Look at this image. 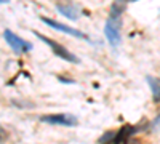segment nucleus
Listing matches in <instances>:
<instances>
[{"mask_svg": "<svg viewBox=\"0 0 160 144\" xmlns=\"http://www.w3.org/2000/svg\"><path fill=\"white\" fill-rule=\"evenodd\" d=\"M40 120L45 123H51V125H62V127H75L77 117L71 115V114H53V115H42Z\"/></svg>", "mask_w": 160, "mask_h": 144, "instance_id": "obj_2", "label": "nucleus"}, {"mask_svg": "<svg viewBox=\"0 0 160 144\" xmlns=\"http://www.w3.org/2000/svg\"><path fill=\"white\" fill-rule=\"evenodd\" d=\"M148 83L151 85L152 90V96L155 101H160V80L155 77H148Z\"/></svg>", "mask_w": 160, "mask_h": 144, "instance_id": "obj_8", "label": "nucleus"}, {"mask_svg": "<svg viewBox=\"0 0 160 144\" xmlns=\"http://www.w3.org/2000/svg\"><path fill=\"white\" fill-rule=\"evenodd\" d=\"M34 35L38 38V40H42V42H45L47 45H50V47L53 48V51H55V55H56V56L62 58L64 61H69V62H78V58H77L74 53H71L68 48H64L62 45L56 43L55 40H51V38L45 37L43 34H40V32H34Z\"/></svg>", "mask_w": 160, "mask_h": 144, "instance_id": "obj_1", "label": "nucleus"}, {"mask_svg": "<svg viewBox=\"0 0 160 144\" xmlns=\"http://www.w3.org/2000/svg\"><path fill=\"white\" fill-rule=\"evenodd\" d=\"M114 138H115V132H108L104 136H101V138H99V144H108V142H111V144H112Z\"/></svg>", "mask_w": 160, "mask_h": 144, "instance_id": "obj_9", "label": "nucleus"}, {"mask_svg": "<svg viewBox=\"0 0 160 144\" xmlns=\"http://www.w3.org/2000/svg\"><path fill=\"white\" fill-rule=\"evenodd\" d=\"M104 34L112 47H117L120 43V29H118V22H115V19L112 18L108 19L106 27H104Z\"/></svg>", "mask_w": 160, "mask_h": 144, "instance_id": "obj_5", "label": "nucleus"}, {"mask_svg": "<svg viewBox=\"0 0 160 144\" xmlns=\"http://www.w3.org/2000/svg\"><path fill=\"white\" fill-rule=\"evenodd\" d=\"M42 21H43L47 26H50V27L56 29V31H59V32L69 34V35H72V37H77V38H82V40L90 42V38H88V35H87V34H83V32H80V31H77V29L71 27V26L61 24V22H58V21H55V19H50V18H42Z\"/></svg>", "mask_w": 160, "mask_h": 144, "instance_id": "obj_3", "label": "nucleus"}, {"mask_svg": "<svg viewBox=\"0 0 160 144\" xmlns=\"http://www.w3.org/2000/svg\"><path fill=\"white\" fill-rule=\"evenodd\" d=\"M56 10L64 15L66 18H69L72 21H75L78 18V8L72 3H56Z\"/></svg>", "mask_w": 160, "mask_h": 144, "instance_id": "obj_7", "label": "nucleus"}, {"mask_svg": "<svg viewBox=\"0 0 160 144\" xmlns=\"http://www.w3.org/2000/svg\"><path fill=\"white\" fill-rule=\"evenodd\" d=\"M131 144H138V141H133V142H131Z\"/></svg>", "mask_w": 160, "mask_h": 144, "instance_id": "obj_10", "label": "nucleus"}, {"mask_svg": "<svg viewBox=\"0 0 160 144\" xmlns=\"http://www.w3.org/2000/svg\"><path fill=\"white\" fill-rule=\"evenodd\" d=\"M136 132H138L136 127H133V125H125V127H122V128H120L118 132L115 133V138H114L112 144H122V142H128L130 136H131L133 133H136Z\"/></svg>", "mask_w": 160, "mask_h": 144, "instance_id": "obj_6", "label": "nucleus"}, {"mask_svg": "<svg viewBox=\"0 0 160 144\" xmlns=\"http://www.w3.org/2000/svg\"><path fill=\"white\" fill-rule=\"evenodd\" d=\"M3 37H5L7 43L13 48V51H16V53H21V51H31L32 50V43L22 40V38H19L16 34H13L8 29L3 32Z\"/></svg>", "mask_w": 160, "mask_h": 144, "instance_id": "obj_4", "label": "nucleus"}]
</instances>
